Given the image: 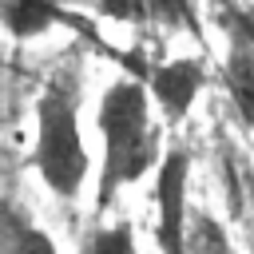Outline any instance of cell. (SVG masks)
<instances>
[{"label":"cell","mask_w":254,"mask_h":254,"mask_svg":"<svg viewBox=\"0 0 254 254\" xmlns=\"http://www.w3.org/2000/svg\"><path fill=\"white\" fill-rule=\"evenodd\" d=\"M135 75H143V83H147L151 99L159 103V111L167 115V123H179L206 83V64L202 60H167V64L139 67Z\"/></svg>","instance_id":"5"},{"label":"cell","mask_w":254,"mask_h":254,"mask_svg":"<svg viewBox=\"0 0 254 254\" xmlns=\"http://www.w3.org/2000/svg\"><path fill=\"white\" fill-rule=\"evenodd\" d=\"M79 254H135V230L131 222H111V226H91L79 242Z\"/></svg>","instance_id":"10"},{"label":"cell","mask_w":254,"mask_h":254,"mask_svg":"<svg viewBox=\"0 0 254 254\" xmlns=\"http://www.w3.org/2000/svg\"><path fill=\"white\" fill-rule=\"evenodd\" d=\"M246 194H250V206H254V175L246 179Z\"/></svg>","instance_id":"12"},{"label":"cell","mask_w":254,"mask_h":254,"mask_svg":"<svg viewBox=\"0 0 254 254\" xmlns=\"http://www.w3.org/2000/svg\"><path fill=\"white\" fill-rule=\"evenodd\" d=\"M151 91L143 75H119L103 99H99V139H103V163L95 179V218L111 210L119 190L139 183L159 159V131L151 127Z\"/></svg>","instance_id":"1"},{"label":"cell","mask_w":254,"mask_h":254,"mask_svg":"<svg viewBox=\"0 0 254 254\" xmlns=\"http://www.w3.org/2000/svg\"><path fill=\"white\" fill-rule=\"evenodd\" d=\"M4 254H56V242L32 218H20L16 210H8V222H4Z\"/></svg>","instance_id":"8"},{"label":"cell","mask_w":254,"mask_h":254,"mask_svg":"<svg viewBox=\"0 0 254 254\" xmlns=\"http://www.w3.org/2000/svg\"><path fill=\"white\" fill-rule=\"evenodd\" d=\"M0 8H4V28H8L16 40H32V36H44L48 28H56V24H71V28H79L87 40H95L103 52H111V48L99 40V32H91V24L79 20L75 12H67L60 0H0Z\"/></svg>","instance_id":"6"},{"label":"cell","mask_w":254,"mask_h":254,"mask_svg":"<svg viewBox=\"0 0 254 254\" xmlns=\"http://www.w3.org/2000/svg\"><path fill=\"white\" fill-rule=\"evenodd\" d=\"M187 175H190V159L187 151L175 143L163 163H159V183H155V250L159 254H187Z\"/></svg>","instance_id":"4"},{"label":"cell","mask_w":254,"mask_h":254,"mask_svg":"<svg viewBox=\"0 0 254 254\" xmlns=\"http://www.w3.org/2000/svg\"><path fill=\"white\" fill-rule=\"evenodd\" d=\"M222 28V83L242 123L254 127V0H206Z\"/></svg>","instance_id":"3"},{"label":"cell","mask_w":254,"mask_h":254,"mask_svg":"<svg viewBox=\"0 0 254 254\" xmlns=\"http://www.w3.org/2000/svg\"><path fill=\"white\" fill-rule=\"evenodd\" d=\"M95 8L115 20V24H131V28H151V8L147 0H95Z\"/></svg>","instance_id":"11"},{"label":"cell","mask_w":254,"mask_h":254,"mask_svg":"<svg viewBox=\"0 0 254 254\" xmlns=\"http://www.w3.org/2000/svg\"><path fill=\"white\" fill-rule=\"evenodd\" d=\"M79 107H83V71L79 64H60L44 91L36 95V143H32V167L44 179V187L60 198H79L87 179V147L79 131Z\"/></svg>","instance_id":"2"},{"label":"cell","mask_w":254,"mask_h":254,"mask_svg":"<svg viewBox=\"0 0 254 254\" xmlns=\"http://www.w3.org/2000/svg\"><path fill=\"white\" fill-rule=\"evenodd\" d=\"M147 8H151V28L190 32L194 40H202V20L194 0H147Z\"/></svg>","instance_id":"9"},{"label":"cell","mask_w":254,"mask_h":254,"mask_svg":"<svg viewBox=\"0 0 254 254\" xmlns=\"http://www.w3.org/2000/svg\"><path fill=\"white\" fill-rule=\"evenodd\" d=\"M187 254H234L222 222L202 206H190L187 214Z\"/></svg>","instance_id":"7"}]
</instances>
